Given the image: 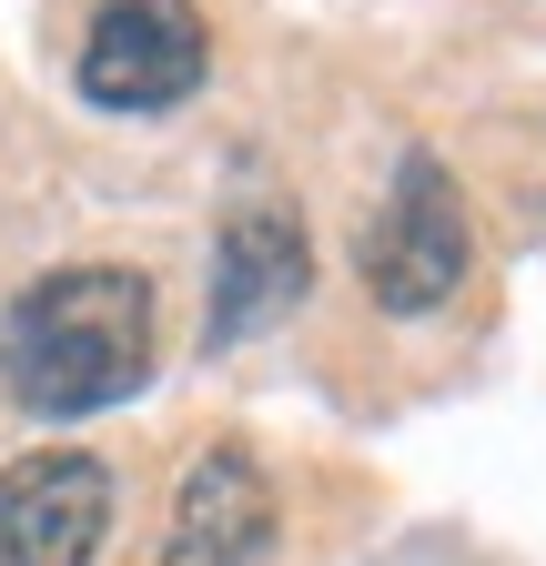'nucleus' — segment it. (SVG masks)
I'll return each mask as SVG.
<instances>
[{
	"label": "nucleus",
	"mask_w": 546,
	"mask_h": 566,
	"mask_svg": "<svg viewBox=\"0 0 546 566\" xmlns=\"http://www.w3.org/2000/svg\"><path fill=\"white\" fill-rule=\"evenodd\" d=\"M0 385L21 415H102L153 385V283L132 263H61L0 314Z\"/></svg>",
	"instance_id": "1"
},
{
	"label": "nucleus",
	"mask_w": 546,
	"mask_h": 566,
	"mask_svg": "<svg viewBox=\"0 0 546 566\" xmlns=\"http://www.w3.org/2000/svg\"><path fill=\"white\" fill-rule=\"evenodd\" d=\"M465 273H475V223L455 202V172L416 142V153L395 163L385 212L365 223V294L385 314H445L465 294Z\"/></svg>",
	"instance_id": "2"
},
{
	"label": "nucleus",
	"mask_w": 546,
	"mask_h": 566,
	"mask_svg": "<svg viewBox=\"0 0 546 566\" xmlns=\"http://www.w3.org/2000/svg\"><path fill=\"white\" fill-rule=\"evenodd\" d=\"M213 31H202L192 0H102L82 31V102L102 112H172L192 102Z\"/></svg>",
	"instance_id": "3"
},
{
	"label": "nucleus",
	"mask_w": 546,
	"mask_h": 566,
	"mask_svg": "<svg viewBox=\"0 0 546 566\" xmlns=\"http://www.w3.org/2000/svg\"><path fill=\"white\" fill-rule=\"evenodd\" d=\"M112 536V465L82 446H31L0 465V566H92Z\"/></svg>",
	"instance_id": "4"
},
{
	"label": "nucleus",
	"mask_w": 546,
	"mask_h": 566,
	"mask_svg": "<svg viewBox=\"0 0 546 566\" xmlns=\"http://www.w3.org/2000/svg\"><path fill=\"white\" fill-rule=\"evenodd\" d=\"M273 546H284L273 475H263L243 446H213V455H192L153 566H273Z\"/></svg>",
	"instance_id": "5"
},
{
	"label": "nucleus",
	"mask_w": 546,
	"mask_h": 566,
	"mask_svg": "<svg viewBox=\"0 0 546 566\" xmlns=\"http://www.w3.org/2000/svg\"><path fill=\"white\" fill-rule=\"evenodd\" d=\"M304 223L284 202H243L213 233V304H202V344H243L253 324H273L284 304H304Z\"/></svg>",
	"instance_id": "6"
}]
</instances>
